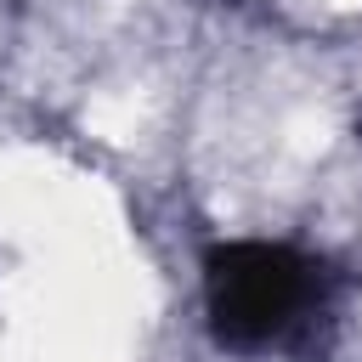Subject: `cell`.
Wrapping results in <instances>:
<instances>
[{
	"label": "cell",
	"mask_w": 362,
	"mask_h": 362,
	"mask_svg": "<svg viewBox=\"0 0 362 362\" xmlns=\"http://www.w3.org/2000/svg\"><path fill=\"white\" fill-rule=\"evenodd\" d=\"M322 294V266L288 243H221L204 260L209 328L226 345H266L311 317Z\"/></svg>",
	"instance_id": "cell-1"
}]
</instances>
